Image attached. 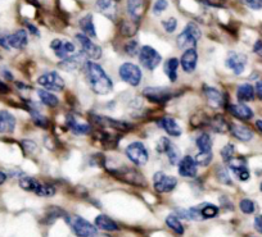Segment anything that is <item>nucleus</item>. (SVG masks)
I'll use <instances>...</instances> for the list:
<instances>
[{
	"label": "nucleus",
	"mask_w": 262,
	"mask_h": 237,
	"mask_svg": "<svg viewBox=\"0 0 262 237\" xmlns=\"http://www.w3.org/2000/svg\"><path fill=\"white\" fill-rule=\"evenodd\" d=\"M84 73L88 85L97 95H107L112 91L113 82L105 73L103 67L94 62H86L84 64Z\"/></svg>",
	"instance_id": "nucleus-1"
},
{
	"label": "nucleus",
	"mask_w": 262,
	"mask_h": 237,
	"mask_svg": "<svg viewBox=\"0 0 262 237\" xmlns=\"http://www.w3.org/2000/svg\"><path fill=\"white\" fill-rule=\"evenodd\" d=\"M201 36H202V34H201L200 27L196 26L194 22H189L185 26V29L183 30V32L176 39V44H178L179 49L181 50L195 48L198 41H200Z\"/></svg>",
	"instance_id": "nucleus-2"
},
{
	"label": "nucleus",
	"mask_w": 262,
	"mask_h": 237,
	"mask_svg": "<svg viewBox=\"0 0 262 237\" xmlns=\"http://www.w3.org/2000/svg\"><path fill=\"white\" fill-rule=\"evenodd\" d=\"M66 221L77 237H93L97 234V227L79 216H66Z\"/></svg>",
	"instance_id": "nucleus-3"
},
{
	"label": "nucleus",
	"mask_w": 262,
	"mask_h": 237,
	"mask_svg": "<svg viewBox=\"0 0 262 237\" xmlns=\"http://www.w3.org/2000/svg\"><path fill=\"white\" fill-rule=\"evenodd\" d=\"M125 154L131 163L135 165H145L149 159V154H148L147 148L140 141H134V143L128 144L125 149Z\"/></svg>",
	"instance_id": "nucleus-4"
},
{
	"label": "nucleus",
	"mask_w": 262,
	"mask_h": 237,
	"mask_svg": "<svg viewBox=\"0 0 262 237\" xmlns=\"http://www.w3.org/2000/svg\"><path fill=\"white\" fill-rule=\"evenodd\" d=\"M118 76L123 82L130 86H138L143 78L142 69L134 63H123L118 68Z\"/></svg>",
	"instance_id": "nucleus-5"
},
{
	"label": "nucleus",
	"mask_w": 262,
	"mask_h": 237,
	"mask_svg": "<svg viewBox=\"0 0 262 237\" xmlns=\"http://www.w3.org/2000/svg\"><path fill=\"white\" fill-rule=\"evenodd\" d=\"M139 62L145 69L153 70L162 62V57L155 48L149 46V45H144V46L140 48Z\"/></svg>",
	"instance_id": "nucleus-6"
},
{
	"label": "nucleus",
	"mask_w": 262,
	"mask_h": 237,
	"mask_svg": "<svg viewBox=\"0 0 262 237\" xmlns=\"http://www.w3.org/2000/svg\"><path fill=\"white\" fill-rule=\"evenodd\" d=\"M37 84L47 89L48 91H62L64 89V81H63L62 76H59V73L55 70L40 76L37 78Z\"/></svg>",
	"instance_id": "nucleus-7"
},
{
	"label": "nucleus",
	"mask_w": 262,
	"mask_h": 237,
	"mask_svg": "<svg viewBox=\"0 0 262 237\" xmlns=\"http://www.w3.org/2000/svg\"><path fill=\"white\" fill-rule=\"evenodd\" d=\"M143 97L147 98L150 103H155V104H165L168 100H171L173 92L168 87H145L143 90Z\"/></svg>",
	"instance_id": "nucleus-8"
},
{
	"label": "nucleus",
	"mask_w": 262,
	"mask_h": 237,
	"mask_svg": "<svg viewBox=\"0 0 262 237\" xmlns=\"http://www.w3.org/2000/svg\"><path fill=\"white\" fill-rule=\"evenodd\" d=\"M90 117H92L93 122L97 123V125L100 126V127L112 128V130L120 131V132H126V131L133 128V125L126 122V121L115 120V118H110V117H105V115H97V114H92Z\"/></svg>",
	"instance_id": "nucleus-9"
},
{
	"label": "nucleus",
	"mask_w": 262,
	"mask_h": 237,
	"mask_svg": "<svg viewBox=\"0 0 262 237\" xmlns=\"http://www.w3.org/2000/svg\"><path fill=\"white\" fill-rule=\"evenodd\" d=\"M111 173L116 176L120 180L125 181V182L130 183V185H137V186H144L145 180L138 171L133 170L128 167H121L117 170H111Z\"/></svg>",
	"instance_id": "nucleus-10"
},
{
	"label": "nucleus",
	"mask_w": 262,
	"mask_h": 237,
	"mask_svg": "<svg viewBox=\"0 0 262 237\" xmlns=\"http://www.w3.org/2000/svg\"><path fill=\"white\" fill-rule=\"evenodd\" d=\"M76 40L77 42L80 44V46H81L82 49V54L86 55L88 58H90V59H99L100 57H102L103 54V50L102 48L98 46L95 42H93L92 40H90L89 36H86V35L84 34H76Z\"/></svg>",
	"instance_id": "nucleus-11"
},
{
	"label": "nucleus",
	"mask_w": 262,
	"mask_h": 237,
	"mask_svg": "<svg viewBox=\"0 0 262 237\" xmlns=\"http://www.w3.org/2000/svg\"><path fill=\"white\" fill-rule=\"evenodd\" d=\"M50 48L54 52L55 57L62 60L76 53V46H75L74 42L64 39H54L50 42Z\"/></svg>",
	"instance_id": "nucleus-12"
},
{
	"label": "nucleus",
	"mask_w": 262,
	"mask_h": 237,
	"mask_svg": "<svg viewBox=\"0 0 262 237\" xmlns=\"http://www.w3.org/2000/svg\"><path fill=\"white\" fill-rule=\"evenodd\" d=\"M153 185L155 190L160 194L171 193L178 186V180L172 176H167L163 172H157L153 177Z\"/></svg>",
	"instance_id": "nucleus-13"
},
{
	"label": "nucleus",
	"mask_w": 262,
	"mask_h": 237,
	"mask_svg": "<svg viewBox=\"0 0 262 237\" xmlns=\"http://www.w3.org/2000/svg\"><path fill=\"white\" fill-rule=\"evenodd\" d=\"M225 64L229 69L233 70L234 75H242L243 70L246 69L247 55L242 54V53L230 52L228 54V58H226Z\"/></svg>",
	"instance_id": "nucleus-14"
},
{
	"label": "nucleus",
	"mask_w": 262,
	"mask_h": 237,
	"mask_svg": "<svg viewBox=\"0 0 262 237\" xmlns=\"http://www.w3.org/2000/svg\"><path fill=\"white\" fill-rule=\"evenodd\" d=\"M179 173L180 176L185 178H193L196 176V172H198V164H196L195 159L191 158L190 155L184 156L183 159H180L179 162Z\"/></svg>",
	"instance_id": "nucleus-15"
},
{
	"label": "nucleus",
	"mask_w": 262,
	"mask_h": 237,
	"mask_svg": "<svg viewBox=\"0 0 262 237\" xmlns=\"http://www.w3.org/2000/svg\"><path fill=\"white\" fill-rule=\"evenodd\" d=\"M196 63H198V54H196L195 48H190V49H186L183 53L180 59V64L183 67V70L185 73H193L194 69L196 67Z\"/></svg>",
	"instance_id": "nucleus-16"
},
{
	"label": "nucleus",
	"mask_w": 262,
	"mask_h": 237,
	"mask_svg": "<svg viewBox=\"0 0 262 237\" xmlns=\"http://www.w3.org/2000/svg\"><path fill=\"white\" fill-rule=\"evenodd\" d=\"M229 167H230L231 172L234 173V176H235L239 181L244 182V181L249 180V176L251 175H249V171L248 168H247L246 160L244 159H242V158L231 159L230 162H229Z\"/></svg>",
	"instance_id": "nucleus-17"
},
{
	"label": "nucleus",
	"mask_w": 262,
	"mask_h": 237,
	"mask_svg": "<svg viewBox=\"0 0 262 237\" xmlns=\"http://www.w3.org/2000/svg\"><path fill=\"white\" fill-rule=\"evenodd\" d=\"M8 44L9 46L17 50H24L25 48L29 44V37H27V31L26 30L21 29L17 30L16 32L11 34L8 36Z\"/></svg>",
	"instance_id": "nucleus-18"
},
{
	"label": "nucleus",
	"mask_w": 262,
	"mask_h": 237,
	"mask_svg": "<svg viewBox=\"0 0 262 237\" xmlns=\"http://www.w3.org/2000/svg\"><path fill=\"white\" fill-rule=\"evenodd\" d=\"M85 63L86 62L84 60V54H74L63 59L58 65H59L60 69L70 72V70H75L80 67H84Z\"/></svg>",
	"instance_id": "nucleus-19"
},
{
	"label": "nucleus",
	"mask_w": 262,
	"mask_h": 237,
	"mask_svg": "<svg viewBox=\"0 0 262 237\" xmlns=\"http://www.w3.org/2000/svg\"><path fill=\"white\" fill-rule=\"evenodd\" d=\"M228 110L231 115L242 121H249L253 118V112L249 107L241 103V104H230L228 105Z\"/></svg>",
	"instance_id": "nucleus-20"
},
{
	"label": "nucleus",
	"mask_w": 262,
	"mask_h": 237,
	"mask_svg": "<svg viewBox=\"0 0 262 237\" xmlns=\"http://www.w3.org/2000/svg\"><path fill=\"white\" fill-rule=\"evenodd\" d=\"M158 125H160V127L162 128L165 132H167V135L172 136V137H179V136L183 133V130H181V127L179 126V123L171 117L161 118Z\"/></svg>",
	"instance_id": "nucleus-21"
},
{
	"label": "nucleus",
	"mask_w": 262,
	"mask_h": 237,
	"mask_svg": "<svg viewBox=\"0 0 262 237\" xmlns=\"http://www.w3.org/2000/svg\"><path fill=\"white\" fill-rule=\"evenodd\" d=\"M203 92H205L206 98H207V102L210 103L212 107L219 108L225 105V98H224L223 92H221L220 90L211 86H205L203 87Z\"/></svg>",
	"instance_id": "nucleus-22"
},
{
	"label": "nucleus",
	"mask_w": 262,
	"mask_h": 237,
	"mask_svg": "<svg viewBox=\"0 0 262 237\" xmlns=\"http://www.w3.org/2000/svg\"><path fill=\"white\" fill-rule=\"evenodd\" d=\"M16 128V118L7 110H0V133H12Z\"/></svg>",
	"instance_id": "nucleus-23"
},
{
	"label": "nucleus",
	"mask_w": 262,
	"mask_h": 237,
	"mask_svg": "<svg viewBox=\"0 0 262 237\" xmlns=\"http://www.w3.org/2000/svg\"><path fill=\"white\" fill-rule=\"evenodd\" d=\"M67 126L75 135H88L92 131V126L89 123L79 122L72 114L67 115Z\"/></svg>",
	"instance_id": "nucleus-24"
},
{
	"label": "nucleus",
	"mask_w": 262,
	"mask_h": 237,
	"mask_svg": "<svg viewBox=\"0 0 262 237\" xmlns=\"http://www.w3.org/2000/svg\"><path fill=\"white\" fill-rule=\"evenodd\" d=\"M95 227L107 232H113L118 229L117 223L111 217L105 216V214H100V216L95 218Z\"/></svg>",
	"instance_id": "nucleus-25"
},
{
	"label": "nucleus",
	"mask_w": 262,
	"mask_h": 237,
	"mask_svg": "<svg viewBox=\"0 0 262 237\" xmlns=\"http://www.w3.org/2000/svg\"><path fill=\"white\" fill-rule=\"evenodd\" d=\"M80 30L82 31V34L86 35L89 37H97V31H95L94 21H93L92 14H86V16L82 17L79 21Z\"/></svg>",
	"instance_id": "nucleus-26"
},
{
	"label": "nucleus",
	"mask_w": 262,
	"mask_h": 237,
	"mask_svg": "<svg viewBox=\"0 0 262 237\" xmlns=\"http://www.w3.org/2000/svg\"><path fill=\"white\" fill-rule=\"evenodd\" d=\"M230 132L234 137L241 141H249L253 137V132L248 127L242 125H230Z\"/></svg>",
	"instance_id": "nucleus-27"
},
{
	"label": "nucleus",
	"mask_w": 262,
	"mask_h": 237,
	"mask_svg": "<svg viewBox=\"0 0 262 237\" xmlns=\"http://www.w3.org/2000/svg\"><path fill=\"white\" fill-rule=\"evenodd\" d=\"M178 68L179 60L176 58H170L163 64V72L171 82H176V80H178Z\"/></svg>",
	"instance_id": "nucleus-28"
},
{
	"label": "nucleus",
	"mask_w": 262,
	"mask_h": 237,
	"mask_svg": "<svg viewBox=\"0 0 262 237\" xmlns=\"http://www.w3.org/2000/svg\"><path fill=\"white\" fill-rule=\"evenodd\" d=\"M208 125H210L211 128L217 133H226L230 131V125H229L228 121H226L221 114L215 115V117L208 122Z\"/></svg>",
	"instance_id": "nucleus-29"
},
{
	"label": "nucleus",
	"mask_w": 262,
	"mask_h": 237,
	"mask_svg": "<svg viewBox=\"0 0 262 237\" xmlns=\"http://www.w3.org/2000/svg\"><path fill=\"white\" fill-rule=\"evenodd\" d=\"M143 0H127V13L134 21H139L143 14Z\"/></svg>",
	"instance_id": "nucleus-30"
},
{
	"label": "nucleus",
	"mask_w": 262,
	"mask_h": 237,
	"mask_svg": "<svg viewBox=\"0 0 262 237\" xmlns=\"http://www.w3.org/2000/svg\"><path fill=\"white\" fill-rule=\"evenodd\" d=\"M236 98H238L239 102L247 103L252 102L254 99V89L252 85L249 84H243L238 87L236 90Z\"/></svg>",
	"instance_id": "nucleus-31"
},
{
	"label": "nucleus",
	"mask_w": 262,
	"mask_h": 237,
	"mask_svg": "<svg viewBox=\"0 0 262 237\" xmlns=\"http://www.w3.org/2000/svg\"><path fill=\"white\" fill-rule=\"evenodd\" d=\"M196 148L200 149V151L202 153H208V151H212V138L208 133L202 132L195 140Z\"/></svg>",
	"instance_id": "nucleus-32"
},
{
	"label": "nucleus",
	"mask_w": 262,
	"mask_h": 237,
	"mask_svg": "<svg viewBox=\"0 0 262 237\" xmlns=\"http://www.w3.org/2000/svg\"><path fill=\"white\" fill-rule=\"evenodd\" d=\"M37 97L40 98L42 104L48 105L50 108H54L59 104V99L54 94L48 91V90H37Z\"/></svg>",
	"instance_id": "nucleus-33"
},
{
	"label": "nucleus",
	"mask_w": 262,
	"mask_h": 237,
	"mask_svg": "<svg viewBox=\"0 0 262 237\" xmlns=\"http://www.w3.org/2000/svg\"><path fill=\"white\" fill-rule=\"evenodd\" d=\"M39 185V181L35 180V178L32 177H29V176H24V177L19 178V186H21L25 191H30V193L35 194V191L37 190Z\"/></svg>",
	"instance_id": "nucleus-34"
},
{
	"label": "nucleus",
	"mask_w": 262,
	"mask_h": 237,
	"mask_svg": "<svg viewBox=\"0 0 262 237\" xmlns=\"http://www.w3.org/2000/svg\"><path fill=\"white\" fill-rule=\"evenodd\" d=\"M166 224H167L168 228L172 229L175 233H178V234H183L184 233V226L181 224L179 217L173 216V214H170V216L166 218Z\"/></svg>",
	"instance_id": "nucleus-35"
},
{
	"label": "nucleus",
	"mask_w": 262,
	"mask_h": 237,
	"mask_svg": "<svg viewBox=\"0 0 262 237\" xmlns=\"http://www.w3.org/2000/svg\"><path fill=\"white\" fill-rule=\"evenodd\" d=\"M165 154L167 155L168 160H170V163L172 165H176L179 164V162H180V150H179L178 146L175 145V144L171 143L170 145H168L167 150L165 151Z\"/></svg>",
	"instance_id": "nucleus-36"
},
{
	"label": "nucleus",
	"mask_w": 262,
	"mask_h": 237,
	"mask_svg": "<svg viewBox=\"0 0 262 237\" xmlns=\"http://www.w3.org/2000/svg\"><path fill=\"white\" fill-rule=\"evenodd\" d=\"M201 213H202L203 219L215 218V217L219 214V208L216 205H213V204H210V203L201 204Z\"/></svg>",
	"instance_id": "nucleus-37"
},
{
	"label": "nucleus",
	"mask_w": 262,
	"mask_h": 237,
	"mask_svg": "<svg viewBox=\"0 0 262 237\" xmlns=\"http://www.w3.org/2000/svg\"><path fill=\"white\" fill-rule=\"evenodd\" d=\"M138 31V25L135 23L134 19H131V21H123L122 25H121V34L123 36L131 37L134 36Z\"/></svg>",
	"instance_id": "nucleus-38"
},
{
	"label": "nucleus",
	"mask_w": 262,
	"mask_h": 237,
	"mask_svg": "<svg viewBox=\"0 0 262 237\" xmlns=\"http://www.w3.org/2000/svg\"><path fill=\"white\" fill-rule=\"evenodd\" d=\"M37 196H44V198H49V196H54L55 187L54 186L49 185V183H41L40 182L39 187L35 191Z\"/></svg>",
	"instance_id": "nucleus-39"
},
{
	"label": "nucleus",
	"mask_w": 262,
	"mask_h": 237,
	"mask_svg": "<svg viewBox=\"0 0 262 237\" xmlns=\"http://www.w3.org/2000/svg\"><path fill=\"white\" fill-rule=\"evenodd\" d=\"M123 49H125V53L128 55V57H137V55H139V52H140L139 42H138L137 40H130V41L126 42Z\"/></svg>",
	"instance_id": "nucleus-40"
},
{
	"label": "nucleus",
	"mask_w": 262,
	"mask_h": 237,
	"mask_svg": "<svg viewBox=\"0 0 262 237\" xmlns=\"http://www.w3.org/2000/svg\"><path fill=\"white\" fill-rule=\"evenodd\" d=\"M212 151H208V153H202L200 151V154H196L195 155V162L198 165H203V167H207L211 162H212Z\"/></svg>",
	"instance_id": "nucleus-41"
},
{
	"label": "nucleus",
	"mask_w": 262,
	"mask_h": 237,
	"mask_svg": "<svg viewBox=\"0 0 262 237\" xmlns=\"http://www.w3.org/2000/svg\"><path fill=\"white\" fill-rule=\"evenodd\" d=\"M221 154V158L224 159V162H230L231 159L234 158V154H235V146L233 144H226L220 151Z\"/></svg>",
	"instance_id": "nucleus-42"
},
{
	"label": "nucleus",
	"mask_w": 262,
	"mask_h": 237,
	"mask_svg": "<svg viewBox=\"0 0 262 237\" xmlns=\"http://www.w3.org/2000/svg\"><path fill=\"white\" fill-rule=\"evenodd\" d=\"M95 6H97V9L99 12H102L104 14H110V12L112 11L115 4H113V0H97Z\"/></svg>",
	"instance_id": "nucleus-43"
},
{
	"label": "nucleus",
	"mask_w": 262,
	"mask_h": 237,
	"mask_svg": "<svg viewBox=\"0 0 262 237\" xmlns=\"http://www.w3.org/2000/svg\"><path fill=\"white\" fill-rule=\"evenodd\" d=\"M31 115H32V120H34V123L36 126H39V127L45 128L49 126V121H48V118L44 117V115H42L40 112H37V110H31Z\"/></svg>",
	"instance_id": "nucleus-44"
},
{
	"label": "nucleus",
	"mask_w": 262,
	"mask_h": 237,
	"mask_svg": "<svg viewBox=\"0 0 262 237\" xmlns=\"http://www.w3.org/2000/svg\"><path fill=\"white\" fill-rule=\"evenodd\" d=\"M162 27L165 29V31L167 34H172L175 32V30L178 29V19L175 17H170V18H166L162 21Z\"/></svg>",
	"instance_id": "nucleus-45"
},
{
	"label": "nucleus",
	"mask_w": 262,
	"mask_h": 237,
	"mask_svg": "<svg viewBox=\"0 0 262 237\" xmlns=\"http://www.w3.org/2000/svg\"><path fill=\"white\" fill-rule=\"evenodd\" d=\"M239 208H241V210L243 211L244 214H252L254 210H256L254 203L252 200H249V199H243V200H241V203H239Z\"/></svg>",
	"instance_id": "nucleus-46"
},
{
	"label": "nucleus",
	"mask_w": 262,
	"mask_h": 237,
	"mask_svg": "<svg viewBox=\"0 0 262 237\" xmlns=\"http://www.w3.org/2000/svg\"><path fill=\"white\" fill-rule=\"evenodd\" d=\"M168 2L167 0H157L155 4H153V14L155 16H160L163 12L167 9Z\"/></svg>",
	"instance_id": "nucleus-47"
},
{
	"label": "nucleus",
	"mask_w": 262,
	"mask_h": 237,
	"mask_svg": "<svg viewBox=\"0 0 262 237\" xmlns=\"http://www.w3.org/2000/svg\"><path fill=\"white\" fill-rule=\"evenodd\" d=\"M217 178L221 183H225V185H231V178L229 176L228 171L225 168L220 167L217 170Z\"/></svg>",
	"instance_id": "nucleus-48"
},
{
	"label": "nucleus",
	"mask_w": 262,
	"mask_h": 237,
	"mask_svg": "<svg viewBox=\"0 0 262 237\" xmlns=\"http://www.w3.org/2000/svg\"><path fill=\"white\" fill-rule=\"evenodd\" d=\"M244 6H247L248 8L254 9V11H259L262 9V3L259 0H241Z\"/></svg>",
	"instance_id": "nucleus-49"
},
{
	"label": "nucleus",
	"mask_w": 262,
	"mask_h": 237,
	"mask_svg": "<svg viewBox=\"0 0 262 237\" xmlns=\"http://www.w3.org/2000/svg\"><path fill=\"white\" fill-rule=\"evenodd\" d=\"M170 144H171V141L168 140L167 137H161L160 141H158V144H157L158 153L165 154V151L167 150V148H168V145H170Z\"/></svg>",
	"instance_id": "nucleus-50"
},
{
	"label": "nucleus",
	"mask_w": 262,
	"mask_h": 237,
	"mask_svg": "<svg viewBox=\"0 0 262 237\" xmlns=\"http://www.w3.org/2000/svg\"><path fill=\"white\" fill-rule=\"evenodd\" d=\"M22 146H24V149H25V151H26V153H34V151L36 150V148H37L36 144H35L34 141H31V140L22 141Z\"/></svg>",
	"instance_id": "nucleus-51"
},
{
	"label": "nucleus",
	"mask_w": 262,
	"mask_h": 237,
	"mask_svg": "<svg viewBox=\"0 0 262 237\" xmlns=\"http://www.w3.org/2000/svg\"><path fill=\"white\" fill-rule=\"evenodd\" d=\"M8 34H4V32H0V46H3L4 49H11L8 44Z\"/></svg>",
	"instance_id": "nucleus-52"
},
{
	"label": "nucleus",
	"mask_w": 262,
	"mask_h": 237,
	"mask_svg": "<svg viewBox=\"0 0 262 237\" xmlns=\"http://www.w3.org/2000/svg\"><path fill=\"white\" fill-rule=\"evenodd\" d=\"M253 53H256L259 58H262V40H257L253 45Z\"/></svg>",
	"instance_id": "nucleus-53"
},
{
	"label": "nucleus",
	"mask_w": 262,
	"mask_h": 237,
	"mask_svg": "<svg viewBox=\"0 0 262 237\" xmlns=\"http://www.w3.org/2000/svg\"><path fill=\"white\" fill-rule=\"evenodd\" d=\"M253 224H254V228H256L257 231L262 234V216H257L256 218H254Z\"/></svg>",
	"instance_id": "nucleus-54"
},
{
	"label": "nucleus",
	"mask_w": 262,
	"mask_h": 237,
	"mask_svg": "<svg viewBox=\"0 0 262 237\" xmlns=\"http://www.w3.org/2000/svg\"><path fill=\"white\" fill-rule=\"evenodd\" d=\"M26 26H27V29H29L30 34L35 35V36H40V31L37 30L36 26H34V25L30 23V22H26Z\"/></svg>",
	"instance_id": "nucleus-55"
},
{
	"label": "nucleus",
	"mask_w": 262,
	"mask_h": 237,
	"mask_svg": "<svg viewBox=\"0 0 262 237\" xmlns=\"http://www.w3.org/2000/svg\"><path fill=\"white\" fill-rule=\"evenodd\" d=\"M254 92H256L257 97L262 100V80L256 82V90H254Z\"/></svg>",
	"instance_id": "nucleus-56"
},
{
	"label": "nucleus",
	"mask_w": 262,
	"mask_h": 237,
	"mask_svg": "<svg viewBox=\"0 0 262 237\" xmlns=\"http://www.w3.org/2000/svg\"><path fill=\"white\" fill-rule=\"evenodd\" d=\"M2 73H3V76H4V78H6L7 81H13V75H12L11 72H9L8 69H7V68H3V69H2Z\"/></svg>",
	"instance_id": "nucleus-57"
},
{
	"label": "nucleus",
	"mask_w": 262,
	"mask_h": 237,
	"mask_svg": "<svg viewBox=\"0 0 262 237\" xmlns=\"http://www.w3.org/2000/svg\"><path fill=\"white\" fill-rule=\"evenodd\" d=\"M0 92H2V94H8L9 92L8 85H7L6 82L2 81V80H0Z\"/></svg>",
	"instance_id": "nucleus-58"
},
{
	"label": "nucleus",
	"mask_w": 262,
	"mask_h": 237,
	"mask_svg": "<svg viewBox=\"0 0 262 237\" xmlns=\"http://www.w3.org/2000/svg\"><path fill=\"white\" fill-rule=\"evenodd\" d=\"M6 180H7V175L0 171V185H3V183L6 182Z\"/></svg>",
	"instance_id": "nucleus-59"
},
{
	"label": "nucleus",
	"mask_w": 262,
	"mask_h": 237,
	"mask_svg": "<svg viewBox=\"0 0 262 237\" xmlns=\"http://www.w3.org/2000/svg\"><path fill=\"white\" fill-rule=\"evenodd\" d=\"M256 127L258 128V130L261 131V132H262V120H258V121H256Z\"/></svg>",
	"instance_id": "nucleus-60"
},
{
	"label": "nucleus",
	"mask_w": 262,
	"mask_h": 237,
	"mask_svg": "<svg viewBox=\"0 0 262 237\" xmlns=\"http://www.w3.org/2000/svg\"><path fill=\"white\" fill-rule=\"evenodd\" d=\"M93 237H112V236H110V234H94Z\"/></svg>",
	"instance_id": "nucleus-61"
},
{
	"label": "nucleus",
	"mask_w": 262,
	"mask_h": 237,
	"mask_svg": "<svg viewBox=\"0 0 262 237\" xmlns=\"http://www.w3.org/2000/svg\"><path fill=\"white\" fill-rule=\"evenodd\" d=\"M261 191H262V183H261Z\"/></svg>",
	"instance_id": "nucleus-62"
},
{
	"label": "nucleus",
	"mask_w": 262,
	"mask_h": 237,
	"mask_svg": "<svg viewBox=\"0 0 262 237\" xmlns=\"http://www.w3.org/2000/svg\"><path fill=\"white\" fill-rule=\"evenodd\" d=\"M259 2H261V3H262V0H259Z\"/></svg>",
	"instance_id": "nucleus-63"
}]
</instances>
